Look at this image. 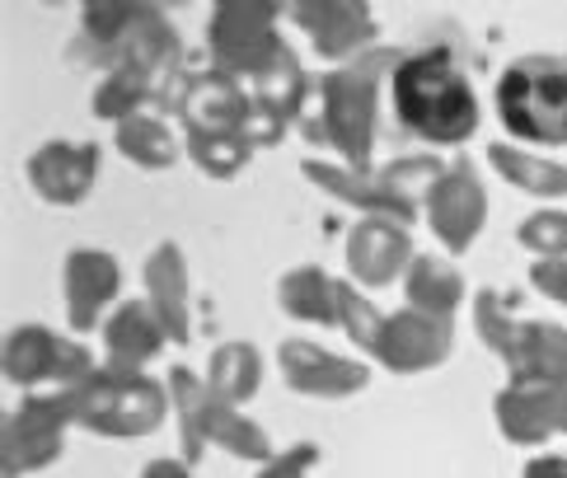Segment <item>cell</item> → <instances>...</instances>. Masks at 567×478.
I'll return each instance as SVG.
<instances>
[{"label": "cell", "mask_w": 567, "mask_h": 478, "mask_svg": "<svg viewBox=\"0 0 567 478\" xmlns=\"http://www.w3.org/2000/svg\"><path fill=\"white\" fill-rule=\"evenodd\" d=\"M71 62L94 71L132 66L159 85V113H174L178 85H184V38L155 6H85L80 10V38L71 43Z\"/></svg>", "instance_id": "cell-2"}, {"label": "cell", "mask_w": 567, "mask_h": 478, "mask_svg": "<svg viewBox=\"0 0 567 478\" xmlns=\"http://www.w3.org/2000/svg\"><path fill=\"white\" fill-rule=\"evenodd\" d=\"M497 117L506 136L535 146H567V52L520 56L497 80Z\"/></svg>", "instance_id": "cell-5"}, {"label": "cell", "mask_w": 567, "mask_h": 478, "mask_svg": "<svg viewBox=\"0 0 567 478\" xmlns=\"http://www.w3.org/2000/svg\"><path fill=\"white\" fill-rule=\"evenodd\" d=\"M123 291V268L104 249H71L62 263V301H66V324L75 333L94 329L104 310Z\"/></svg>", "instance_id": "cell-16"}, {"label": "cell", "mask_w": 567, "mask_h": 478, "mask_svg": "<svg viewBox=\"0 0 567 478\" xmlns=\"http://www.w3.org/2000/svg\"><path fill=\"white\" fill-rule=\"evenodd\" d=\"M75 423L71 394H24V404L6 413V432H0V455H6V478H24L62 460L66 427Z\"/></svg>", "instance_id": "cell-9"}, {"label": "cell", "mask_w": 567, "mask_h": 478, "mask_svg": "<svg viewBox=\"0 0 567 478\" xmlns=\"http://www.w3.org/2000/svg\"><path fill=\"white\" fill-rule=\"evenodd\" d=\"M151 104L159 108V85H155V80L132 71V66H117L109 75H99L94 98H90V113L99 117V123H117V127H123L127 117L151 113Z\"/></svg>", "instance_id": "cell-24"}, {"label": "cell", "mask_w": 567, "mask_h": 478, "mask_svg": "<svg viewBox=\"0 0 567 478\" xmlns=\"http://www.w3.org/2000/svg\"><path fill=\"white\" fill-rule=\"evenodd\" d=\"M403 62L399 48H375L367 56H357L348 66L323 71L306 108L296 117V132L315 146H329L338 155V165L348 169H371V150H375V108H380V85L394 75Z\"/></svg>", "instance_id": "cell-3"}, {"label": "cell", "mask_w": 567, "mask_h": 478, "mask_svg": "<svg viewBox=\"0 0 567 478\" xmlns=\"http://www.w3.org/2000/svg\"><path fill=\"white\" fill-rule=\"evenodd\" d=\"M165 343L169 333L146 301H123L104 319V366L113 371H141L165 352Z\"/></svg>", "instance_id": "cell-20"}, {"label": "cell", "mask_w": 567, "mask_h": 478, "mask_svg": "<svg viewBox=\"0 0 567 478\" xmlns=\"http://www.w3.org/2000/svg\"><path fill=\"white\" fill-rule=\"evenodd\" d=\"M403 291H409V305L436 319H455L460 301H464V277L436 253H417L409 272H403Z\"/></svg>", "instance_id": "cell-22"}, {"label": "cell", "mask_w": 567, "mask_h": 478, "mask_svg": "<svg viewBox=\"0 0 567 478\" xmlns=\"http://www.w3.org/2000/svg\"><path fill=\"white\" fill-rule=\"evenodd\" d=\"M375 174H380V184L394 193V202L409 207V211L417 216V211H427V197H432V188L441 184L445 165H441L436 155H403V159H390V165H380Z\"/></svg>", "instance_id": "cell-28"}, {"label": "cell", "mask_w": 567, "mask_h": 478, "mask_svg": "<svg viewBox=\"0 0 567 478\" xmlns=\"http://www.w3.org/2000/svg\"><path fill=\"white\" fill-rule=\"evenodd\" d=\"M94 352L75 337H62L43 324H19L6 337V381L24 394H38L43 385L52 389H75L85 375H94Z\"/></svg>", "instance_id": "cell-10"}, {"label": "cell", "mask_w": 567, "mask_h": 478, "mask_svg": "<svg viewBox=\"0 0 567 478\" xmlns=\"http://www.w3.org/2000/svg\"><path fill=\"white\" fill-rule=\"evenodd\" d=\"M520 478H567V455H535Z\"/></svg>", "instance_id": "cell-37"}, {"label": "cell", "mask_w": 567, "mask_h": 478, "mask_svg": "<svg viewBox=\"0 0 567 478\" xmlns=\"http://www.w3.org/2000/svg\"><path fill=\"white\" fill-rule=\"evenodd\" d=\"M174 113L184 117V132H230V136H245L249 146H277L291 127L272 104L254 98L239 80H230L216 66L184 75Z\"/></svg>", "instance_id": "cell-7"}, {"label": "cell", "mask_w": 567, "mask_h": 478, "mask_svg": "<svg viewBox=\"0 0 567 478\" xmlns=\"http://www.w3.org/2000/svg\"><path fill=\"white\" fill-rule=\"evenodd\" d=\"M169 404L178 408V432H184V460L197 465L207 446H220L235 460H249V465H268L272 460V441L254 417H245L235 404L216 398L207 389V381H197L193 371L174 366L169 371Z\"/></svg>", "instance_id": "cell-6"}, {"label": "cell", "mask_w": 567, "mask_h": 478, "mask_svg": "<svg viewBox=\"0 0 567 478\" xmlns=\"http://www.w3.org/2000/svg\"><path fill=\"white\" fill-rule=\"evenodd\" d=\"M262 385V356L254 343H220L207 362V389L226 404H245Z\"/></svg>", "instance_id": "cell-26"}, {"label": "cell", "mask_w": 567, "mask_h": 478, "mask_svg": "<svg viewBox=\"0 0 567 478\" xmlns=\"http://www.w3.org/2000/svg\"><path fill=\"white\" fill-rule=\"evenodd\" d=\"M427 226L432 235L445 245V253H464L478 239L483 221H488V193H483L478 184V169H474V159H451L441 174V184L432 188L427 197Z\"/></svg>", "instance_id": "cell-12"}, {"label": "cell", "mask_w": 567, "mask_h": 478, "mask_svg": "<svg viewBox=\"0 0 567 478\" xmlns=\"http://www.w3.org/2000/svg\"><path fill=\"white\" fill-rule=\"evenodd\" d=\"M141 478H193V465L188 460H151L141 469Z\"/></svg>", "instance_id": "cell-38"}, {"label": "cell", "mask_w": 567, "mask_h": 478, "mask_svg": "<svg viewBox=\"0 0 567 478\" xmlns=\"http://www.w3.org/2000/svg\"><path fill=\"white\" fill-rule=\"evenodd\" d=\"M512 381L506 385H520V389H535V385H554V381H567V329L558 324H516L506 347L497 352Z\"/></svg>", "instance_id": "cell-18"}, {"label": "cell", "mask_w": 567, "mask_h": 478, "mask_svg": "<svg viewBox=\"0 0 567 478\" xmlns=\"http://www.w3.org/2000/svg\"><path fill=\"white\" fill-rule=\"evenodd\" d=\"M287 14L329 66H348L357 56L375 52V10L371 6H357V0H300Z\"/></svg>", "instance_id": "cell-11"}, {"label": "cell", "mask_w": 567, "mask_h": 478, "mask_svg": "<svg viewBox=\"0 0 567 478\" xmlns=\"http://www.w3.org/2000/svg\"><path fill=\"white\" fill-rule=\"evenodd\" d=\"M455 347V329L451 319H436V314H422V310H394L384 314V329H380V343H375V362L390 366L394 375H417V371H432L441 366Z\"/></svg>", "instance_id": "cell-13"}, {"label": "cell", "mask_w": 567, "mask_h": 478, "mask_svg": "<svg viewBox=\"0 0 567 478\" xmlns=\"http://www.w3.org/2000/svg\"><path fill=\"white\" fill-rule=\"evenodd\" d=\"M338 329L352 337V343L361 347V352H375V343H380V329H384V314L361 295L352 282H338Z\"/></svg>", "instance_id": "cell-31"}, {"label": "cell", "mask_w": 567, "mask_h": 478, "mask_svg": "<svg viewBox=\"0 0 567 478\" xmlns=\"http://www.w3.org/2000/svg\"><path fill=\"white\" fill-rule=\"evenodd\" d=\"M488 165L506 178V184H516L530 197H549V202L567 197V165H554V159H544V155L497 142V146H488Z\"/></svg>", "instance_id": "cell-25"}, {"label": "cell", "mask_w": 567, "mask_h": 478, "mask_svg": "<svg viewBox=\"0 0 567 478\" xmlns=\"http://www.w3.org/2000/svg\"><path fill=\"white\" fill-rule=\"evenodd\" d=\"M516 239L525 253H535V263H544V258H567V211L544 207L535 216H525Z\"/></svg>", "instance_id": "cell-32"}, {"label": "cell", "mask_w": 567, "mask_h": 478, "mask_svg": "<svg viewBox=\"0 0 567 478\" xmlns=\"http://www.w3.org/2000/svg\"><path fill=\"white\" fill-rule=\"evenodd\" d=\"M390 104L399 127L432 146H460L478 132V90L464 66V52L451 43L403 52L390 75Z\"/></svg>", "instance_id": "cell-4"}, {"label": "cell", "mask_w": 567, "mask_h": 478, "mask_svg": "<svg viewBox=\"0 0 567 478\" xmlns=\"http://www.w3.org/2000/svg\"><path fill=\"white\" fill-rule=\"evenodd\" d=\"M146 305L155 310V319L165 324L169 343L184 347L188 333H193V314H188V263H184V249L165 239L155 245L146 258Z\"/></svg>", "instance_id": "cell-19"}, {"label": "cell", "mask_w": 567, "mask_h": 478, "mask_svg": "<svg viewBox=\"0 0 567 478\" xmlns=\"http://www.w3.org/2000/svg\"><path fill=\"white\" fill-rule=\"evenodd\" d=\"M493 417H497V432L512 446H544V441H554V432L544 427V413L535 404V389H520V385L497 389Z\"/></svg>", "instance_id": "cell-29"}, {"label": "cell", "mask_w": 567, "mask_h": 478, "mask_svg": "<svg viewBox=\"0 0 567 478\" xmlns=\"http://www.w3.org/2000/svg\"><path fill=\"white\" fill-rule=\"evenodd\" d=\"M530 282H535L539 295H549V301L567 305V258H544V263H535Z\"/></svg>", "instance_id": "cell-36"}, {"label": "cell", "mask_w": 567, "mask_h": 478, "mask_svg": "<svg viewBox=\"0 0 567 478\" xmlns=\"http://www.w3.org/2000/svg\"><path fill=\"white\" fill-rule=\"evenodd\" d=\"M417 258L413 249V235L409 226L399 221H384V216H361V221L348 230V272L357 287L367 291H380L399 282L409 263Z\"/></svg>", "instance_id": "cell-15"}, {"label": "cell", "mask_w": 567, "mask_h": 478, "mask_svg": "<svg viewBox=\"0 0 567 478\" xmlns=\"http://www.w3.org/2000/svg\"><path fill=\"white\" fill-rule=\"evenodd\" d=\"M24 174L43 202L75 207V202H85L99 178V146L94 142H48L29 155Z\"/></svg>", "instance_id": "cell-17"}, {"label": "cell", "mask_w": 567, "mask_h": 478, "mask_svg": "<svg viewBox=\"0 0 567 478\" xmlns=\"http://www.w3.org/2000/svg\"><path fill=\"white\" fill-rule=\"evenodd\" d=\"M66 394H71L75 423L85 432L113 436V441H132V436L159 432V423H165V413H169L165 385H155L151 375H141V371L99 366Z\"/></svg>", "instance_id": "cell-8"}, {"label": "cell", "mask_w": 567, "mask_h": 478, "mask_svg": "<svg viewBox=\"0 0 567 478\" xmlns=\"http://www.w3.org/2000/svg\"><path fill=\"white\" fill-rule=\"evenodd\" d=\"M281 14H287L281 6H249V0L216 6L207 19V52L216 71H226L254 98L272 104L287 123H296L315 80L306 75L287 38L277 33Z\"/></svg>", "instance_id": "cell-1"}, {"label": "cell", "mask_w": 567, "mask_h": 478, "mask_svg": "<svg viewBox=\"0 0 567 478\" xmlns=\"http://www.w3.org/2000/svg\"><path fill=\"white\" fill-rule=\"evenodd\" d=\"M117 150L136 169H169L178 159V136L169 132V123L159 113H136L117 127Z\"/></svg>", "instance_id": "cell-27"}, {"label": "cell", "mask_w": 567, "mask_h": 478, "mask_svg": "<svg viewBox=\"0 0 567 478\" xmlns=\"http://www.w3.org/2000/svg\"><path fill=\"white\" fill-rule=\"evenodd\" d=\"M535 404L544 413V427H549L554 436H567V381L535 385Z\"/></svg>", "instance_id": "cell-35"}, {"label": "cell", "mask_w": 567, "mask_h": 478, "mask_svg": "<svg viewBox=\"0 0 567 478\" xmlns=\"http://www.w3.org/2000/svg\"><path fill=\"white\" fill-rule=\"evenodd\" d=\"M277 305L281 314L306 319V324L338 329V282L323 268H291L277 282Z\"/></svg>", "instance_id": "cell-23"}, {"label": "cell", "mask_w": 567, "mask_h": 478, "mask_svg": "<svg viewBox=\"0 0 567 478\" xmlns=\"http://www.w3.org/2000/svg\"><path fill=\"white\" fill-rule=\"evenodd\" d=\"M315 465H319V446L300 441L291 450H277L268 465H258V478H306Z\"/></svg>", "instance_id": "cell-34"}, {"label": "cell", "mask_w": 567, "mask_h": 478, "mask_svg": "<svg viewBox=\"0 0 567 478\" xmlns=\"http://www.w3.org/2000/svg\"><path fill=\"white\" fill-rule=\"evenodd\" d=\"M474 329H478V337H483V343H488L493 352L506 347V337H512L516 319H512V310H506V301H502L497 291H478V295H474Z\"/></svg>", "instance_id": "cell-33"}, {"label": "cell", "mask_w": 567, "mask_h": 478, "mask_svg": "<svg viewBox=\"0 0 567 478\" xmlns=\"http://www.w3.org/2000/svg\"><path fill=\"white\" fill-rule=\"evenodd\" d=\"M277 366H281L287 389L310 394V398H348L371 385V366L352 362V356H338L329 347H315L306 337H287L277 347Z\"/></svg>", "instance_id": "cell-14"}, {"label": "cell", "mask_w": 567, "mask_h": 478, "mask_svg": "<svg viewBox=\"0 0 567 478\" xmlns=\"http://www.w3.org/2000/svg\"><path fill=\"white\" fill-rule=\"evenodd\" d=\"M300 174H306L315 188H323L329 197H338L342 207H357L361 216H384V221H399V226L413 221V211L394 202V193L380 184L375 169L361 174V169H348V165H329V159H306V165H300Z\"/></svg>", "instance_id": "cell-21"}, {"label": "cell", "mask_w": 567, "mask_h": 478, "mask_svg": "<svg viewBox=\"0 0 567 478\" xmlns=\"http://www.w3.org/2000/svg\"><path fill=\"white\" fill-rule=\"evenodd\" d=\"M184 146L207 178H235L254 155L245 136H230V132H184Z\"/></svg>", "instance_id": "cell-30"}]
</instances>
